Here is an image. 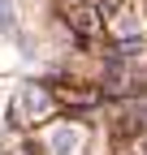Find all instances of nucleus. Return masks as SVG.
I'll return each mask as SVG.
<instances>
[{
    "instance_id": "obj_1",
    "label": "nucleus",
    "mask_w": 147,
    "mask_h": 155,
    "mask_svg": "<svg viewBox=\"0 0 147 155\" xmlns=\"http://www.w3.org/2000/svg\"><path fill=\"white\" fill-rule=\"evenodd\" d=\"M13 22V5H9V0H0V26H9Z\"/></svg>"
}]
</instances>
